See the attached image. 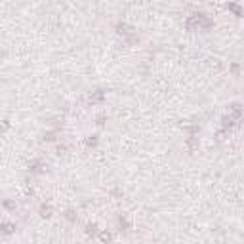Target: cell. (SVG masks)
Wrapping results in <instances>:
<instances>
[{"label":"cell","mask_w":244,"mask_h":244,"mask_svg":"<svg viewBox=\"0 0 244 244\" xmlns=\"http://www.w3.org/2000/svg\"><path fill=\"white\" fill-rule=\"evenodd\" d=\"M101 240H103V242H109V240H111V235H109V233H103V235H101Z\"/></svg>","instance_id":"6da1fadb"},{"label":"cell","mask_w":244,"mask_h":244,"mask_svg":"<svg viewBox=\"0 0 244 244\" xmlns=\"http://www.w3.org/2000/svg\"><path fill=\"white\" fill-rule=\"evenodd\" d=\"M42 216H50V208H42Z\"/></svg>","instance_id":"7a4b0ae2"},{"label":"cell","mask_w":244,"mask_h":244,"mask_svg":"<svg viewBox=\"0 0 244 244\" xmlns=\"http://www.w3.org/2000/svg\"><path fill=\"white\" fill-rule=\"evenodd\" d=\"M12 227H14V225H10V223H6V225H4V231H6V233H10V231H12Z\"/></svg>","instance_id":"3957f363"}]
</instances>
